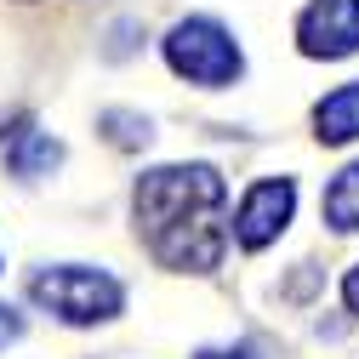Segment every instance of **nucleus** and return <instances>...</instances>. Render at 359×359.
Segmentation results:
<instances>
[{
	"label": "nucleus",
	"instance_id": "obj_5",
	"mask_svg": "<svg viewBox=\"0 0 359 359\" xmlns=\"http://www.w3.org/2000/svg\"><path fill=\"white\" fill-rule=\"evenodd\" d=\"M302 57H353L359 52V0H313L297 18Z\"/></svg>",
	"mask_w": 359,
	"mask_h": 359
},
{
	"label": "nucleus",
	"instance_id": "obj_4",
	"mask_svg": "<svg viewBox=\"0 0 359 359\" xmlns=\"http://www.w3.org/2000/svg\"><path fill=\"white\" fill-rule=\"evenodd\" d=\"M297 211V183L291 177H262V183L245 189L240 211H234V240L245 251H262V245H274L285 234V222Z\"/></svg>",
	"mask_w": 359,
	"mask_h": 359
},
{
	"label": "nucleus",
	"instance_id": "obj_2",
	"mask_svg": "<svg viewBox=\"0 0 359 359\" xmlns=\"http://www.w3.org/2000/svg\"><path fill=\"white\" fill-rule=\"evenodd\" d=\"M29 297L57 313L63 325H97V320H114L126 291L114 274L103 268H86V262H63V268H34L29 274Z\"/></svg>",
	"mask_w": 359,
	"mask_h": 359
},
{
	"label": "nucleus",
	"instance_id": "obj_9",
	"mask_svg": "<svg viewBox=\"0 0 359 359\" xmlns=\"http://www.w3.org/2000/svg\"><path fill=\"white\" fill-rule=\"evenodd\" d=\"M103 131H109V143H120V149H137V143H149V137H154L143 114H120V109H109V114H103Z\"/></svg>",
	"mask_w": 359,
	"mask_h": 359
},
{
	"label": "nucleus",
	"instance_id": "obj_6",
	"mask_svg": "<svg viewBox=\"0 0 359 359\" xmlns=\"http://www.w3.org/2000/svg\"><path fill=\"white\" fill-rule=\"evenodd\" d=\"M63 165V143L52 137V131H12L6 143V171L18 177V183H40V177H52Z\"/></svg>",
	"mask_w": 359,
	"mask_h": 359
},
{
	"label": "nucleus",
	"instance_id": "obj_7",
	"mask_svg": "<svg viewBox=\"0 0 359 359\" xmlns=\"http://www.w3.org/2000/svg\"><path fill=\"white\" fill-rule=\"evenodd\" d=\"M313 131H320V143H353L359 137V80H348V86H337L331 97H320Z\"/></svg>",
	"mask_w": 359,
	"mask_h": 359
},
{
	"label": "nucleus",
	"instance_id": "obj_1",
	"mask_svg": "<svg viewBox=\"0 0 359 359\" xmlns=\"http://www.w3.org/2000/svg\"><path fill=\"white\" fill-rule=\"evenodd\" d=\"M229 189L211 165H154L137 177V229L143 245L183 274H211L229 245Z\"/></svg>",
	"mask_w": 359,
	"mask_h": 359
},
{
	"label": "nucleus",
	"instance_id": "obj_11",
	"mask_svg": "<svg viewBox=\"0 0 359 359\" xmlns=\"http://www.w3.org/2000/svg\"><path fill=\"white\" fill-rule=\"evenodd\" d=\"M194 359H257V348H251V342H234V348H200Z\"/></svg>",
	"mask_w": 359,
	"mask_h": 359
},
{
	"label": "nucleus",
	"instance_id": "obj_12",
	"mask_svg": "<svg viewBox=\"0 0 359 359\" xmlns=\"http://www.w3.org/2000/svg\"><path fill=\"white\" fill-rule=\"evenodd\" d=\"M342 302H348V313H359V262L342 274Z\"/></svg>",
	"mask_w": 359,
	"mask_h": 359
},
{
	"label": "nucleus",
	"instance_id": "obj_10",
	"mask_svg": "<svg viewBox=\"0 0 359 359\" xmlns=\"http://www.w3.org/2000/svg\"><path fill=\"white\" fill-rule=\"evenodd\" d=\"M18 337H23V313L12 302H0V348H12Z\"/></svg>",
	"mask_w": 359,
	"mask_h": 359
},
{
	"label": "nucleus",
	"instance_id": "obj_3",
	"mask_svg": "<svg viewBox=\"0 0 359 359\" xmlns=\"http://www.w3.org/2000/svg\"><path fill=\"white\" fill-rule=\"evenodd\" d=\"M165 63H171V74H183L194 86H229L245 69L234 34L222 29L217 18H183L177 23L165 34Z\"/></svg>",
	"mask_w": 359,
	"mask_h": 359
},
{
	"label": "nucleus",
	"instance_id": "obj_8",
	"mask_svg": "<svg viewBox=\"0 0 359 359\" xmlns=\"http://www.w3.org/2000/svg\"><path fill=\"white\" fill-rule=\"evenodd\" d=\"M320 211H325V222H331L337 234H359V160L342 165V171L331 177V189H325Z\"/></svg>",
	"mask_w": 359,
	"mask_h": 359
}]
</instances>
